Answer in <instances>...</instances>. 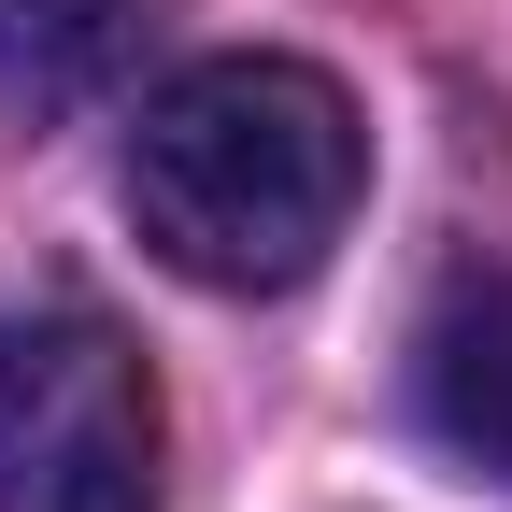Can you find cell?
Here are the masks:
<instances>
[{
	"instance_id": "6da1fadb",
	"label": "cell",
	"mask_w": 512,
	"mask_h": 512,
	"mask_svg": "<svg viewBox=\"0 0 512 512\" xmlns=\"http://www.w3.org/2000/svg\"><path fill=\"white\" fill-rule=\"evenodd\" d=\"M128 228L214 299H285L370 200V128L313 57H200L128 114Z\"/></svg>"
},
{
	"instance_id": "7a4b0ae2",
	"label": "cell",
	"mask_w": 512,
	"mask_h": 512,
	"mask_svg": "<svg viewBox=\"0 0 512 512\" xmlns=\"http://www.w3.org/2000/svg\"><path fill=\"white\" fill-rule=\"evenodd\" d=\"M157 370L86 285L0 299V512H157Z\"/></svg>"
},
{
	"instance_id": "3957f363",
	"label": "cell",
	"mask_w": 512,
	"mask_h": 512,
	"mask_svg": "<svg viewBox=\"0 0 512 512\" xmlns=\"http://www.w3.org/2000/svg\"><path fill=\"white\" fill-rule=\"evenodd\" d=\"M413 413L441 456H470L484 484H512V256H456L413 313Z\"/></svg>"
},
{
	"instance_id": "277c9868",
	"label": "cell",
	"mask_w": 512,
	"mask_h": 512,
	"mask_svg": "<svg viewBox=\"0 0 512 512\" xmlns=\"http://www.w3.org/2000/svg\"><path fill=\"white\" fill-rule=\"evenodd\" d=\"M157 0H0V114H72L86 86L128 72Z\"/></svg>"
}]
</instances>
